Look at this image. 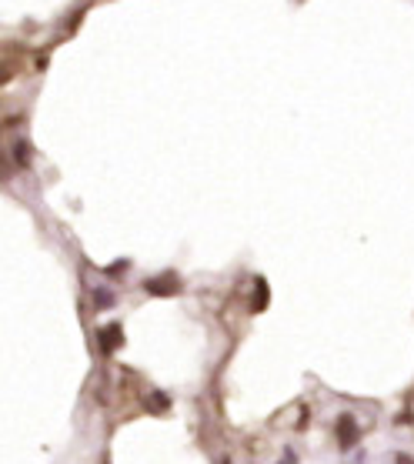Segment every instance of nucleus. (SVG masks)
Here are the masks:
<instances>
[{
  "label": "nucleus",
  "mask_w": 414,
  "mask_h": 464,
  "mask_svg": "<svg viewBox=\"0 0 414 464\" xmlns=\"http://www.w3.org/2000/svg\"><path fill=\"white\" fill-rule=\"evenodd\" d=\"M334 434H338L341 451H351L358 445V421H354V414H341L338 425H334Z\"/></svg>",
  "instance_id": "obj_1"
},
{
  "label": "nucleus",
  "mask_w": 414,
  "mask_h": 464,
  "mask_svg": "<svg viewBox=\"0 0 414 464\" xmlns=\"http://www.w3.org/2000/svg\"><path fill=\"white\" fill-rule=\"evenodd\" d=\"M144 290L154 297H170V294H181V281H177V274H161V277L144 281Z\"/></svg>",
  "instance_id": "obj_2"
},
{
  "label": "nucleus",
  "mask_w": 414,
  "mask_h": 464,
  "mask_svg": "<svg viewBox=\"0 0 414 464\" xmlns=\"http://www.w3.org/2000/svg\"><path fill=\"white\" fill-rule=\"evenodd\" d=\"M97 344H100L104 354H114V351L124 344V331H120V324H107V328L97 331Z\"/></svg>",
  "instance_id": "obj_3"
},
{
  "label": "nucleus",
  "mask_w": 414,
  "mask_h": 464,
  "mask_svg": "<svg viewBox=\"0 0 414 464\" xmlns=\"http://www.w3.org/2000/svg\"><path fill=\"white\" fill-rule=\"evenodd\" d=\"M254 290H258V294L251 297V310H264V308H267V301H271V294H267V281L258 277V281H254Z\"/></svg>",
  "instance_id": "obj_4"
},
{
  "label": "nucleus",
  "mask_w": 414,
  "mask_h": 464,
  "mask_svg": "<svg viewBox=\"0 0 414 464\" xmlns=\"http://www.w3.org/2000/svg\"><path fill=\"white\" fill-rule=\"evenodd\" d=\"M144 405H151L154 411H157V414H164V411H168V394H161V391H151V394H147V398H144Z\"/></svg>",
  "instance_id": "obj_5"
},
{
  "label": "nucleus",
  "mask_w": 414,
  "mask_h": 464,
  "mask_svg": "<svg viewBox=\"0 0 414 464\" xmlns=\"http://www.w3.org/2000/svg\"><path fill=\"white\" fill-rule=\"evenodd\" d=\"M94 304H97V310L114 308V294L107 288H94Z\"/></svg>",
  "instance_id": "obj_6"
},
{
  "label": "nucleus",
  "mask_w": 414,
  "mask_h": 464,
  "mask_svg": "<svg viewBox=\"0 0 414 464\" xmlns=\"http://www.w3.org/2000/svg\"><path fill=\"white\" fill-rule=\"evenodd\" d=\"M14 154H17L20 164H27V160H30V151H27V144H24V140H17V144H14Z\"/></svg>",
  "instance_id": "obj_7"
},
{
  "label": "nucleus",
  "mask_w": 414,
  "mask_h": 464,
  "mask_svg": "<svg viewBox=\"0 0 414 464\" xmlns=\"http://www.w3.org/2000/svg\"><path fill=\"white\" fill-rule=\"evenodd\" d=\"M281 464H298V454H294L291 447H284V461Z\"/></svg>",
  "instance_id": "obj_8"
},
{
  "label": "nucleus",
  "mask_w": 414,
  "mask_h": 464,
  "mask_svg": "<svg viewBox=\"0 0 414 464\" xmlns=\"http://www.w3.org/2000/svg\"><path fill=\"white\" fill-rule=\"evenodd\" d=\"M395 461H397V464H414V461H411V458H408V454H397Z\"/></svg>",
  "instance_id": "obj_9"
}]
</instances>
